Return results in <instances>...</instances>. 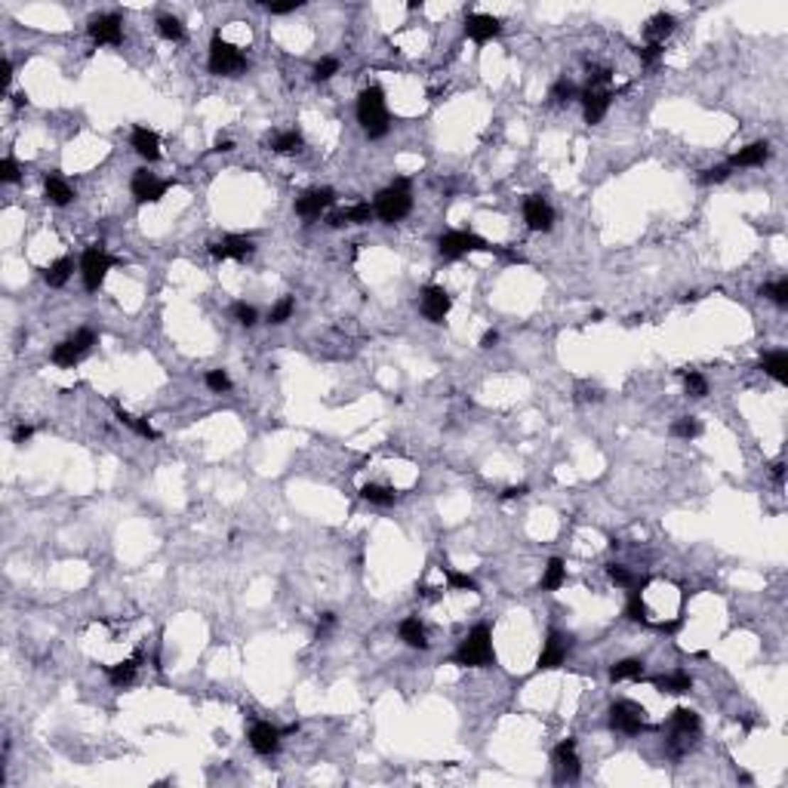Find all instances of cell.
<instances>
[{
	"label": "cell",
	"instance_id": "cell-1",
	"mask_svg": "<svg viewBox=\"0 0 788 788\" xmlns=\"http://www.w3.org/2000/svg\"><path fill=\"white\" fill-rule=\"evenodd\" d=\"M357 120L369 139H382L388 133V108H385V92L379 87H369L360 92L357 99Z\"/></svg>",
	"mask_w": 788,
	"mask_h": 788
},
{
	"label": "cell",
	"instance_id": "cell-2",
	"mask_svg": "<svg viewBox=\"0 0 788 788\" xmlns=\"http://www.w3.org/2000/svg\"><path fill=\"white\" fill-rule=\"evenodd\" d=\"M496 662L493 653V637H490L487 625H477L465 641L459 644L456 656H453V665H462V669H484V665Z\"/></svg>",
	"mask_w": 788,
	"mask_h": 788
},
{
	"label": "cell",
	"instance_id": "cell-3",
	"mask_svg": "<svg viewBox=\"0 0 788 788\" xmlns=\"http://www.w3.org/2000/svg\"><path fill=\"white\" fill-rule=\"evenodd\" d=\"M376 216L388 222V225H394V222H401L406 212L413 210V198H410V182L406 179H394L388 188L376 198Z\"/></svg>",
	"mask_w": 788,
	"mask_h": 788
},
{
	"label": "cell",
	"instance_id": "cell-4",
	"mask_svg": "<svg viewBox=\"0 0 788 788\" xmlns=\"http://www.w3.org/2000/svg\"><path fill=\"white\" fill-rule=\"evenodd\" d=\"M438 249L443 259H459L465 253H502L499 247H493L490 240L471 234V231H447L441 240H438Z\"/></svg>",
	"mask_w": 788,
	"mask_h": 788
},
{
	"label": "cell",
	"instance_id": "cell-5",
	"mask_svg": "<svg viewBox=\"0 0 788 788\" xmlns=\"http://www.w3.org/2000/svg\"><path fill=\"white\" fill-rule=\"evenodd\" d=\"M247 68V55L237 50V46L225 43L222 37L216 34L210 43V71L219 74V77H234Z\"/></svg>",
	"mask_w": 788,
	"mask_h": 788
},
{
	"label": "cell",
	"instance_id": "cell-6",
	"mask_svg": "<svg viewBox=\"0 0 788 788\" xmlns=\"http://www.w3.org/2000/svg\"><path fill=\"white\" fill-rule=\"evenodd\" d=\"M111 268H114V259H111L102 247H90V249H83V259H80V274H83V286H87V290H99L102 281L108 277Z\"/></svg>",
	"mask_w": 788,
	"mask_h": 788
},
{
	"label": "cell",
	"instance_id": "cell-7",
	"mask_svg": "<svg viewBox=\"0 0 788 788\" xmlns=\"http://www.w3.org/2000/svg\"><path fill=\"white\" fill-rule=\"evenodd\" d=\"M92 345H96V333H92V330H77L71 339H65V342H59V345L53 348V364L74 367Z\"/></svg>",
	"mask_w": 788,
	"mask_h": 788
},
{
	"label": "cell",
	"instance_id": "cell-8",
	"mask_svg": "<svg viewBox=\"0 0 788 788\" xmlns=\"http://www.w3.org/2000/svg\"><path fill=\"white\" fill-rule=\"evenodd\" d=\"M610 727L619 730V733H628V736L641 733V730L647 727L644 708L637 706V702H632V699H619V702H613V708H610Z\"/></svg>",
	"mask_w": 788,
	"mask_h": 788
},
{
	"label": "cell",
	"instance_id": "cell-9",
	"mask_svg": "<svg viewBox=\"0 0 788 788\" xmlns=\"http://www.w3.org/2000/svg\"><path fill=\"white\" fill-rule=\"evenodd\" d=\"M450 305H453V299H450V293L443 290V286H425V290H422L419 308H422V314L431 323H443V320H447Z\"/></svg>",
	"mask_w": 788,
	"mask_h": 788
},
{
	"label": "cell",
	"instance_id": "cell-10",
	"mask_svg": "<svg viewBox=\"0 0 788 788\" xmlns=\"http://www.w3.org/2000/svg\"><path fill=\"white\" fill-rule=\"evenodd\" d=\"M166 188H170V182L157 179V176L148 170H136V176H133V198L139 203H157L166 194Z\"/></svg>",
	"mask_w": 788,
	"mask_h": 788
},
{
	"label": "cell",
	"instance_id": "cell-11",
	"mask_svg": "<svg viewBox=\"0 0 788 788\" xmlns=\"http://www.w3.org/2000/svg\"><path fill=\"white\" fill-rule=\"evenodd\" d=\"M554 770H558V782L579 779V755H576V739H563L554 748Z\"/></svg>",
	"mask_w": 788,
	"mask_h": 788
},
{
	"label": "cell",
	"instance_id": "cell-12",
	"mask_svg": "<svg viewBox=\"0 0 788 788\" xmlns=\"http://www.w3.org/2000/svg\"><path fill=\"white\" fill-rule=\"evenodd\" d=\"M333 200H336L333 188H311V191H305L302 198L296 200V212H299L302 219H320V212L330 210Z\"/></svg>",
	"mask_w": 788,
	"mask_h": 788
},
{
	"label": "cell",
	"instance_id": "cell-13",
	"mask_svg": "<svg viewBox=\"0 0 788 788\" xmlns=\"http://www.w3.org/2000/svg\"><path fill=\"white\" fill-rule=\"evenodd\" d=\"M524 219L533 231H551L554 210L549 207V200H545L542 194H530V198L524 200Z\"/></svg>",
	"mask_w": 788,
	"mask_h": 788
},
{
	"label": "cell",
	"instance_id": "cell-14",
	"mask_svg": "<svg viewBox=\"0 0 788 788\" xmlns=\"http://www.w3.org/2000/svg\"><path fill=\"white\" fill-rule=\"evenodd\" d=\"M90 37L96 43H111L117 46L120 41H124V22H120V16L108 13V16H96L90 22Z\"/></svg>",
	"mask_w": 788,
	"mask_h": 788
},
{
	"label": "cell",
	"instance_id": "cell-15",
	"mask_svg": "<svg viewBox=\"0 0 788 788\" xmlns=\"http://www.w3.org/2000/svg\"><path fill=\"white\" fill-rule=\"evenodd\" d=\"M253 240L244 237V234H228L222 244H210V253L212 259H237V262H244V259L253 256Z\"/></svg>",
	"mask_w": 788,
	"mask_h": 788
},
{
	"label": "cell",
	"instance_id": "cell-16",
	"mask_svg": "<svg viewBox=\"0 0 788 788\" xmlns=\"http://www.w3.org/2000/svg\"><path fill=\"white\" fill-rule=\"evenodd\" d=\"M281 730L265 724V720H259V724L249 727V745H253L256 755H274L277 748H281Z\"/></svg>",
	"mask_w": 788,
	"mask_h": 788
},
{
	"label": "cell",
	"instance_id": "cell-17",
	"mask_svg": "<svg viewBox=\"0 0 788 788\" xmlns=\"http://www.w3.org/2000/svg\"><path fill=\"white\" fill-rule=\"evenodd\" d=\"M502 31V22H499L496 16H487V13H471L468 18H465V34L471 37V41H477V43H487V41H493V37Z\"/></svg>",
	"mask_w": 788,
	"mask_h": 788
},
{
	"label": "cell",
	"instance_id": "cell-18",
	"mask_svg": "<svg viewBox=\"0 0 788 788\" xmlns=\"http://www.w3.org/2000/svg\"><path fill=\"white\" fill-rule=\"evenodd\" d=\"M610 102H613V92H610L607 87H588L585 92H582V105H585L588 124H600V120H604Z\"/></svg>",
	"mask_w": 788,
	"mask_h": 788
},
{
	"label": "cell",
	"instance_id": "cell-19",
	"mask_svg": "<svg viewBox=\"0 0 788 788\" xmlns=\"http://www.w3.org/2000/svg\"><path fill=\"white\" fill-rule=\"evenodd\" d=\"M129 142H133L136 154H139V157H145L148 163L161 157V136H157L154 129H148V126H136V129H133V139H129Z\"/></svg>",
	"mask_w": 788,
	"mask_h": 788
},
{
	"label": "cell",
	"instance_id": "cell-20",
	"mask_svg": "<svg viewBox=\"0 0 788 788\" xmlns=\"http://www.w3.org/2000/svg\"><path fill=\"white\" fill-rule=\"evenodd\" d=\"M563 659H567V644H563L561 635H551L549 644H545V650L539 653L536 669H539V671H551V669H558V665H563Z\"/></svg>",
	"mask_w": 788,
	"mask_h": 788
},
{
	"label": "cell",
	"instance_id": "cell-21",
	"mask_svg": "<svg viewBox=\"0 0 788 788\" xmlns=\"http://www.w3.org/2000/svg\"><path fill=\"white\" fill-rule=\"evenodd\" d=\"M373 207H369V203H355V207H348V210H339V212H333L330 216V225L333 228H342V225H367L369 219H373Z\"/></svg>",
	"mask_w": 788,
	"mask_h": 788
},
{
	"label": "cell",
	"instance_id": "cell-22",
	"mask_svg": "<svg viewBox=\"0 0 788 788\" xmlns=\"http://www.w3.org/2000/svg\"><path fill=\"white\" fill-rule=\"evenodd\" d=\"M43 198L53 203V207H68V203L74 200V191L71 185L59 179V176H46L43 179Z\"/></svg>",
	"mask_w": 788,
	"mask_h": 788
},
{
	"label": "cell",
	"instance_id": "cell-23",
	"mask_svg": "<svg viewBox=\"0 0 788 788\" xmlns=\"http://www.w3.org/2000/svg\"><path fill=\"white\" fill-rule=\"evenodd\" d=\"M767 157H770V145H767V142H752V145L739 148V151L730 157V166H761Z\"/></svg>",
	"mask_w": 788,
	"mask_h": 788
},
{
	"label": "cell",
	"instance_id": "cell-24",
	"mask_svg": "<svg viewBox=\"0 0 788 788\" xmlns=\"http://www.w3.org/2000/svg\"><path fill=\"white\" fill-rule=\"evenodd\" d=\"M397 635H401V641L406 647H413V650H428V635H425V625L419 622V619H404L401 628H397Z\"/></svg>",
	"mask_w": 788,
	"mask_h": 788
},
{
	"label": "cell",
	"instance_id": "cell-25",
	"mask_svg": "<svg viewBox=\"0 0 788 788\" xmlns=\"http://www.w3.org/2000/svg\"><path fill=\"white\" fill-rule=\"evenodd\" d=\"M674 25H678V22H674V16H671V13H656V16L650 18V22H647L644 37H647L650 43H659V46H662L665 37H669V34L674 31Z\"/></svg>",
	"mask_w": 788,
	"mask_h": 788
},
{
	"label": "cell",
	"instance_id": "cell-26",
	"mask_svg": "<svg viewBox=\"0 0 788 788\" xmlns=\"http://www.w3.org/2000/svg\"><path fill=\"white\" fill-rule=\"evenodd\" d=\"M761 369L767 376H773L776 382H788V351H770V355H764Z\"/></svg>",
	"mask_w": 788,
	"mask_h": 788
},
{
	"label": "cell",
	"instance_id": "cell-27",
	"mask_svg": "<svg viewBox=\"0 0 788 788\" xmlns=\"http://www.w3.org/2000/svg\"><path fill=\"white\" fill-rule=\"evenodd\" d=\"M656 687H659L662 693H671V696H681V693L693 690V678H690V674H684V671L662 674V678H656Z\"/></svg>",
	"mask_w": 788,
	"mask_h": 788
},
{
	"label": "cell",
	"instance_id": "cell-28",
	"mask_svg": "<svg viewBox=\"0 0 788 788\" xmlns=\"http://www.w3.org/2000/svg\"><path fill=\"white\" fill-rule=\"evenodd\" d=\"M136 669H139V656H133V659H126V662H117V665H108L105 671L114 687H126V684H133Z\"/></svg>",
	"mask_w": 788,
	"mask_h": 788
},
{
	"label": "cell",
	"instance_id": "cell-29",
	"mask_svg": "<svg viewBox=\"0 0 788 788\" xmlns=\"http://www.w3.org/2000/svg\"><path fill=\"white\" fill-rule=\"evenodd\" d=\"M671 727L674 733H684V736H693L699 730V715L693 708H674L671 715Z\"/></svg>",
	"mask_w": 788,
	"mask_h": 788
},
{
	"label": "cell",
	"instance_id": "cell-30",
	"mask_svg": "<svg viewBox=\"0 0 788 788\" xmlns=\"http://www.w3.org/2000/svg\"><path fill=\"white\" fill-rule=\"evenodd\" d=\"M563 582H567V567H563L561 558H551L549 567H545V576H542V591H558Z\"/></svg>",
	"mask_w": 788,
	"mask_h": 788
},
{
	"label": "cell",
	"instance_id": "cell-31",
	"mask_svg": "<svg viewBox=\"0 0 788 788\" xmlns=\"http://www.w3.org/2000/svg\"><path fill=\"white\" fill-rule=\"evenodd\" d=\"M613 681H641L644 678V662L641 659H622L610 669Z\"/></svg>",
	"mask_w": 788,
	"mask_h": 788
},
{
	"label": "cell",
	"instance_id": "cell-32",
	"mask_svg": "<svg viewBox=\"0 0 788 788\" xmlns=\"http://www.w3.org/2000/svg\"><path fill=\"white\" fill-rule=\"evenodd\" d=\"M71 259H55V262L46 268L43 271V281L50 284V286H65L68 284V277H71Z\"/></svg>",
	"mask_w": 788,
	"mask_h": 788
},
{
	"label": "cell",
	"instance_id": "cell-33",
	"mask_svg": "<svg viewBox=\"0 0 788 788\" xmlns=\"http://www.w3.org/2000/svg\"><path fill=\"white\" fill-rule=\"evenodd\" d=\"M360 496L367 499V502H373V505H394V499H397V493L392 487H379V484H367V487H360Z\"/></svg>",
	"mask_w": 788,
	"mask_h": 788
},
{
	"label": "cell",
	"instance_id": "cell-34",
	"mask_svg": "<svg viewBox=\"0 0 788 788\" xmlns=\"http://www.w3.org/2000/svg\"><path fill=\"white\" fill-rule=\"evenodd\" d=\"M157 34H161L163 41L176 43V41H182V37H185V25L176 16H161V18H157Z\"/></svg>",
	"mask_w": 788,
	"mask_h": 788
},
{
	"label": "cell",
	"instance_id": "cell-35",
	"mask_svg": "<svg viewBox=\"0 0 788 788\" xmlns=\"http://www.w3.org/2000/svg\"><path fill=\"white\" fill-rule=\"evenodd\" d=\"M271 148H274L277 154H296V151H302V136L296 133V129H286V133L274 136Z\"/></svg>",
	"mask_w": 788,
	"mask_h": 788
},
{
	"label": "cell",
	"instance_id": "cell-36",
	"mask_svg": "<svg viewBox=\"0 0 788 788\" xmlns=\"http://www.w3.org/2000/svg\"><path fill=\"white\" fill-rule=\"evenodd\" d=\"M684 388H687V394L690 397H706L708 394V382H706V376L702 373H690V369H684Z\"/></svg>",
	"mask_w": 788,
	"mask_h": 788
},
{
	"label": "cell",
	"instance_id": "cell-37",
	"mask_svg": "<svg viewBox=\"0 0 788 788\" xmlns=\"http://www.w3.org/2000/svg\"><path fill=\"white\" fill-rule=\"evenodd\" d=\"M293 308H296V302L290 299V296H284V299L277 302L271 311H268V323H274V327H281V323H286V320H290Z\"/></svg>",
	"mask_w": 788,
	"mask_h": 788
},
{
	"label": "cell",
	"instance_id": "cell-38",
	"mask_svg": "<svg viewBox=\"0 0 788 788\" xmlns=\"http://www.w3.org/2000/svg\"><path fill=\"white\" fill-rule=\"evenodd\" d=\"M699 431H702V425L693 419V416H681V419L671 425V434H674V438H687V441H690V438H696Z\"/></svg>",
	"mask_w": 788,
	"mask_h": 788
},
{
	"label": "cell",
	"instance_id": "cell-39",
	"mask_svg": "<svg viewBox=\"0 0 788 788\" xmlns=\"http://www.w3.org/2000/svg\"><path fill=\"white\" fill-rule=\"evenodd\" d=\"M573 99H576V87H573L567 77H561L551 87V102H554V105H567V102H573Z\"/></svg>",
	"mask_w": 788,
	"mask_h": 788
},
{
	"label": "cell",
	"instance_id": "cell-40",
	"mask_svg": "<svg viewBox=\"0 0 788 788\" xmlns=\"http://www.w3.org/2000/svg\"><path fill=\"white\" fill-rule=\"evenodd\" d=\"M761 296H767V299L776 302V305H788V281L782 277V281H776V284H764Z\"/></svg>",
	"mask_w": 788,
	"mask_h": 788
},
{
	"label": "cell",
	"instance_id": "cell-41",
	"mask_svg": "<svg viewBox=\"0 0 788 788\" xmlns=\"http://www.w3.org/2000/svg\"><path fill=\"white\" fill-rule=\"evenodd\" d=\"M625 616L632 619V622H647V607H644V595H641V591H632L628 607H625Z\"/></svg>",
	"mask_w": 788,
	"mask_h": 788
},
{
	"label": "cell",
	"instance_id": "cell-42",
	"mask_svg": "<svg viewBox=\"0 0 788 788\" xmlns=\"http://www.w3.org/2000/svg\"><path fill=\"white\" fill-rule=\"evenodd\" d=\"M203 382H207V388H210V392H216V394H222V392H231V379H228V373H225V369H210V373H207V379H203Z\"/></svg>",
	"mask_w": 788,
	"mask_h": 788
},
{
	"label": "cell",
	"instance_id": "cell-43",
	"mask_svg": "<svg viewBox=\"0 0 788 788\" xmlns=\"http://www.w3.org/2000/svg\"><path fill=\"white\" fill-rule=\"evenodd\" d=\"M443 576H447L450 588H459V591H477V582L471 579V576H465V573H456V570H447V567H443Z\"/></svg>",
	"mask_w": 788,
	"mask_h": 788
},
{
	"label": "cell",
	"instance_id": "cell-44",
	"mask_svg": "<svg viewBox=\"0 0 788 788\" xmlns=\"http://www.w3.org/2000/svg\"><path fill=\"white\" fill-rule=\"evenodd\" d=\"M234 320L240 323V327H253V323L259 320V314H256V308L253 305H247V302H234Z\"/></svg>",
	"mask_w": 788,
	"mask_h": 788
},
{
	"label": "cell",
	"instance_id": "cell-45",
	"mask_svg": "<svg viewBox=\"0 0 788 788\" xmlns=\"http://www.w3.org/2000/svg\"><path fill=\"white\" fill-rule=\"evenodd\" d=\"M336 71H339V59H333V55H327V59H320L318 65H314V80L323 83V80H330Z\"/></svg>",
	"mask_w": 788,
	"mask_h": 788
},
{
	"label": "cell",
	"instance_id": "cell-46",
	"mask_svg": "<svg viewBox=\"0 0 788 788\" xmlns=\"http://www.w3.org/2000/svg\"><path fill=\"white\" fill-rule=\"evenodd\" d=\"M607 576H610V582H616V585H632V573L625 567H619V563H610Z\"/></svg>",
	"mask_w": 788,
	"mask_h": 788
},
{
	"label": "cell",
	"instance_id": "cell-47",
	"mask_svg": "<svg viewBox=\"0 0 788 788\" xmlns=\"http://www.w3.org/2000/svg\"><path fill=\"white\" fill-rule=\"evenodd\" d=\"M637 59H641V62H647V65H656V62L662 59V46H659V43L641 46V50H637Z\"/></svg>",
	"mask_w": 788,
	"mask_h": 788
},
{
	"label": "cell",
	"instance_id": "cell-48",
	"mask_svg": "<svg viewBox=\"0 0 788 788\" xmlns=\"http://www.w3.org/2000/svg\"><path fill=\"white\" fill-rule=\"evenodd\" d=\"M0 179H4V182H18V166H16L13 157H4V161H0Z\"/></svg>",
	"mask_w": 788,
	"mask_h": 788
},
{
	"label": "cell",
	"instance_id": "cell-49",
	"mask_svg": "<svg viewBox=\"0 0 788 788\" xmlns=\"http://www.w3.org/2000/svg\"><path fill=\"white\" fill-rule=\"evenodd\" d=\"M730 176V170L727 166H715V170H702V176H699V182H706V185H711V182H724Z\"/></svg>",
	"mask_w": 788,
	"mask_h": 788
},
{
	"label": "cell",
	"instance_id": "cell-50",
	"mask_svg": "<svg viewBox=\"0 0 788 788\" xmlns=\"http://www.w3.org/2000/svg\"><path fill=\"white\" fill-rule=\"evenodd\" d=\"M610 83V68H595L588 74V87H607Z\"/></svg>",
	"mask_w": 788,
	"mask_h": 788
},
{
	"label": "cell",
	"instance_id": "cell-51",
	"mask_svg": "<svg viewBox=\"0 0 788 788\" xmlns=\"http://www.w3.org/2000/svg\"><path fill=\"white\" fill-rule=\"evenodd\" d=\"M265 6H268V13L284 16V13H293V9H299V6H302V0H290V4H265Z\"/></svg>",
	"mask_w": 788,
	"mask_h": 788
},
{
	"label": "cell",
	"instance_id": "cell-52",
	"mask_svg": "<svg viewBox=\"0 0 788 788\" xmlns=\"http://www.w3.org/2000/svg\"><path fill=\"white\" fill-rule=\"evenodd\" d=\"M333 625H336V616H333V613H323V616H320V625H318V637L327 635Z\"/></svg>",
	"mask_w": 788,
	"mask_h": 788
},
{
	"label": "cell",
	"instance_id": "cell-53",
	"mask_svg": "<svg viewBox=\"0 0 788 788\" xmlns=\"http://www.w3.org/2000/svg\"><path fill=\"white\" fill-rule=\"evenodd\" d=\"M31 434H34V428H31V425H18V428H16V434H13V441H16V443H25L28 438H31Z\"/></svg>",
	"mask_w": 788,
	"mask_h": 788
},
{
	"label": "cell",
	"instance_id": "cell-54",
	"mask_svg": "<svg viewBox=\"0 0 788 788\" xmlns=\"http://www.w3.org/2000/svg\"><path fill=\"white\" fill-rule=\"evenodd\" d=\"M496 342H499V333H496V330H487L484 336H480V348H493Z\"/></svg>",
	"mask_w": 788,
	"mask_h": 788
},
{
	"label": "cell",
	"instance_id": "cell-55",
	"mask_svg": "<svg viewBox=\"0 0 788 788\" xmlns=\"http://www.w3.org/2000/svg\"><path fill=\"white\" fill-rule=\"evenodd\" d=\"M0 71H4V77H0V80H4V87H9V80H13V62L4 59V65H0Z\"/></svg>",
	"mask_w": 788,
	"mask_h": 788
},
{
	"label": "cell",
	"instance_id": "cell-56",
	"mask_svg": "<svg viewBox=\"0 0 788 788\" xmlns=\"http://www.w3.org/2000/svg\"><path fill=\"white\" fill-rule=\"evenodd\" d=\"M524 493H527V487H524V484H521V487H508L505 493H502V499H521Z\"/></svg>",
	"mask_w": 788,
	"mask_h": 788
},
{
	"label": "cell",
	"instance_id": "cell-57",
	"mask_svg": "<svg viewBox=\"0 0 788 788\" xmlns=\"http://www.w3.org/2000/svg\"><path fill=\"white\" fill-rule=\"evenodd\" d=\"M13 105H16V108H22V105H28V99H25V92H16V96H13Z\"/></svg>",
	"mask_w": 788,
	"mask_h": 788
},
{
	"label": "cell",
	"instance_id": "cell-58",
	"mask_svg": "<svg viewBox=\"0 0 788 788\" xmlns=\"http://www.w3.org/2000/svg\"><path fill=\"white\" fill-rule=\"evenodd\" d=\"M231 148H234V145H231L228 139H219V142H216V151H231Z\"/></svg>",
	"mask_w": 788,
	"mask_h": 788
},
{
	"label": "cell",
	"instance_id": "cell-59",
	"mask_svg": "<svg viewBox=\"0 0 788 788\" xmlns=\"http://www.w3.org/2000/svg\"><path fill=\"white\" fill-rule=\"evenodd\" d=\"M782 475H785V465H782V462H776V465H773V477L782 480Z\"/></svg>",
	"mask_w": 788,
	"mask_h": 788
}]
</instances>
